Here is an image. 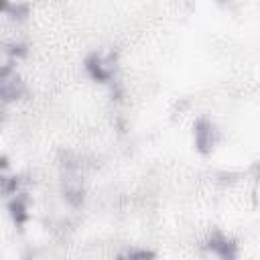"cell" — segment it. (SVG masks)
Listing matches in <instances>:
<instances>
[{
    "mask_svg": "<svg viewBox=\"0 0 260 260\" xmlns=\"http://www.w3.org/2000/svg\"><path fill=\"white\" fill-rule=\"evenodd\" d=\"M85 67L93 79L110 81L114 77V71H116V59L112 53H93L85 61Z\"/></svg>",
    "mask_w": 260,
    "mask_h": 260,
    "instance_id": "1",
    "label": "cell"
},
{
    "mask_svg": "<svg viewBox=\"0 0 260 260\" xmlns=\"http://www.w3.org/2000/svg\"><path fill=\"white\" fill-rule=\"evenodd\" d=\"M217 142V130L211 122L207 120H199L195 124V144L201 152H209L213 148V144Z\"/></svg>",
    "mask_w": 260,
    "mask_h": 260,
    "instance_id": "2",
    "label": "cell"
},
{
    "mask_svg": "<svg viewBox=\"0 0 260 260\" xmlns=\"http://www.w3.org/2000/svg\"><path fill=\"white\" fill-rule=\"evenodd\" d=\"M22 91H24L22 81L16 77V73L10 71V65H4L2 67V98H4V102L20 98Z\"/></svg>",
    "mask_w": 260,
    "mask_h": 260,
    "instance_id": "3",
    "label": "cell"
},
{
    "mask_svg": "<svg viewBox=\"0 0 260 260\" xmlns=\"http://www.w3.org/2000/svg\"><path fill=\"white\" fill-rule=\"evenodd\" d=\"M207 248L211 254L219 256V258H234L236 256V244H232L230 240L221 238V236H215L207 242Z\"/></svg>",
    "mask_w": 260,
    "mask_h": 260,
    "instance_id": "4",
    "label": "cell"
},
{
    "mask_svg": "<svg viewBox=\"0 0 260 260\" xmlns=\"http://www.w3.org/2000/svg\"><path fill=\"white\" fill-rule=\"evenodd\" d=\"M10 213H12L14 221H18V223L24 221V217H26V205H24V199L22 197H14L10 201Z\"/></svg>",
    "mask_w": 260,
    "mask_h": 260,
    "instance_id": "5",
    "label": "cell"
},
{
    "mask_svg": "<svg viewBox=\"0 0 260 260\" xmlns=\"http://www.w3.org/2000/svg\"><path fill=\"white\" fill-rule=\"evenodd\" d=\"M124 256H128V258H148V256H152V254L146 252V250H128Z\"/></svg>",
    "mask_w": 260,
    "mask_h": 260,
    "instance_id": "6",
    "label": "cell"
}]
</instances>
